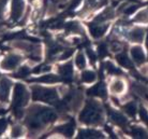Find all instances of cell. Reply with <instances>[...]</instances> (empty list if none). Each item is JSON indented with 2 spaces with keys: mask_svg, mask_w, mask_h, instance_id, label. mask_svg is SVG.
<instances>
[{
  "mask_svg": "<svg viewBox=\"0 0 148 139\" xmlns=\"http://www.w3.org/2000/svg\"><path fill=\"white\" fill-rule=\"evenodd\" d=\"M23 134H24V128L22 126L16 125V126H14V127L12 128V133H11L12 137H21Z\"/></svg>",
  "mask_w": 148,
  "mask_h": 139,
  "instance_id": "obj_27",
  "label": "cell"
},
{
  "mask_svg": "<svg viewBox=\"0 0 148 139\" xmlns=\"http://www.w3.org/2000/svg\"><path fill=\"white\" fill-rule=\"evenodd\" d=\"M5 4H7V0H0V17H1L2 14H3Z\"/></svg>",
  "mask_w": 148,
  "mask_h": 139,
  "instance_id": "obj_33",
  "label": "cell"
},
{
  "mask_svg": "<svg viewBox=\"0 0 148 139\" xmlns=\"http://www.w3.org/2000/svg\"><path fill=\"white\" fill-rule=\"evenodd\" d=\"M110 115H111V120L114 122L115 124L119 125V126H121V127H123V126H126V125L128 124L127 119L122 115L121 113L112 110L111 112H110Z\"/></svg>",
  "mask_w": 148,
  "mask_h": 139,
  "instance_id": "obj_10",
  "label": "cell"
},
{
  "mask_svg": "<svg viewBox=\"0 0 148 139\" xmlns=\"http://www.w3.org/2000/svg\"><path fill=\"white\" fill-rule=\"evenodd\" d=\"M125 110L126 112L129 114L130 117H134L136 114V105L134 102H128L126 106H125Z\"/></svg>",
  "mask_w": 148,
  "mask_h": 139,
  "instance_id": "obj_23",
  "label": "cell"
},
{
  "mask_svg": "<svg viewBox=\"0 0 148 139\" xmlns=\"http://www.w3.org/2000/svg\"><path fill=\"white\" fill-rule=\"evenodd\" d=\"M82 122L89 123V124H97L102 121V111H101L100 105L96 102H88L86 108L83 110L79 117Z\"/></svg>",
  "mask_w": 148,
  "mask_h": 139,
  "instance_id": "obj_1",
  "label": "cell"
},
{
  "mask_svg": "<svg viewBox=\"0 0 148 139\" xmlns=\"http://www.w3.org/2000/svg\"><path fill=\"white\" fill-rule=\"evenodd\" d=\"M60 133H62L63 135L68 136V137H70V136L73 135L74 133V128L71 126L70 124H67V125H63V126H60V128L58 129Z\"/></svg>",
  "mask_w": 148,
  "mask_h": 139,
  "instance_id": "obj_24",
  "label": "cell"
},
{
  "mask_svg": "<svg viewBox=\"0 0 148 139\" xmlns=\"http://www.w3.org/2000/svg\"><path fill=\"white\" fill-rule=\"evenodd\" d=\"M7 127V121L4 119H0V134L4 132V129Z\"/></svg>",
  "mask_w": 148,
  "mask_h": 139,
  "instance_id": "obj_32",
  "label": "cell"
},
{
  "mask_svg": "<svg viewBox=\"0 0 148 139\" xmlns=\"http://www.w3.org/2000/svg\"><path fill=\"white\" fill-rule=\"evenodd\" d=\"M134 21L137 23H148V10L138 12L136 16L134 17Z\"/></svg>",
  "mask_w": 148,
  "mask_h": 139,
  "instance_id": "obj_20",
  "label": "cell"
},
{
  "mask_svg": "<svg viewBox=\"0 0 148 139\" xmlns=\"http://www.w3.org/2000/svg\"><path fill=\"white\" fill-rule=\"evenodd\" d=\"M79 138H101L102 134L95 129H83L78 134Z\"/></svg>",
  "mask_w": 148,
  "mask_h": 139,
  "instance_id": "obj_12",
  "label": "cell"
},
{
  "mask_svg": "<svg viewBox=\"0 0 148 139\" xmlns=\"http://www.w3.org/2000/svg\"><path fill=\"white\" fill-rule=\"evenodd\" d=\"M145 37V30L142 28H134L129 33L128 38L133 42H142Z\"/></svg>",
  "mask_w": 148,
  "mask_h": 139,
  "instance_id": "obj_9",
  "label": "cell"
},
{
  "mask_svg": "<svg viewBox=\"0 0 148 139\" xmlns=\"http://www.w3.org/2000/svg\"><path fill=\"white\" fill-rule=\"evenodd\" d=\"M75 64L78 68H84L86 65V58L83 53H78L75 57Z\"/></svg>",
  "mask_w": 148,
  "mask_h": 139,
  "instance_id": "obj_25",
  "label": "cell"
},
{
  "mask_svg": "<svg viewBox=\"0 0 148 139\" xmlns=\"http://www.w3.org/2000/svg\"><path fill=\"white\" fill-rule=\"evenodd\" d=\"M146 45H147V49H148V35H147V38H146Z\"/></svg>",
  "mask_w": 148,
  "mask_h": 139,
  "instance_id": "obj_35",
  "label": "cell"
},
{
  "mask_svg": "<svg viewBox=\"0 0 148 139\" xmlns=\"http://www.w3.org/2000/svg\"><path fill=\"white\" fill-rule=\"evenodd\" d=\"M111 90L115 94H121L122 92L125 91V83H123V81L120 79L114 80V81L112 82Z\"/></svg>",
  "mask_w": 148,
  "mask_h": 139,
  "instance_id": "obj_14",
  "label": "cell"
},
{
  "mask_svg": "<svg viewBox=\"0 0 148 139\" xmlns=\"http://www.w3.org/2000/svg\"><path fill=\"white\" fill-rule=\"evenodd\" d=\"M98 51H99V54H100V56H105L106 54H108V49H106V46L104 44H100L99 45V48H98Z\"/></svg>",
  "mask_w": 148,
  "mask_h": 139,
  "instance_id": "obj_30",
  "label": "cell"
},
{
  "mask_svg": "<svg viewBox=\"0 0 148 139\" xmlns=\"http://www.w3.org/2000/svg\"><path fill=\"white\" fill-rule=\"evenodd\" d=\"M133 91L136 92V94L140 95V96H145V95L147 94V89H146V86H145L144 84H140V83L134 84Z\"/></svg>",
  "mask_w": 148,
  "mask_h": 139,
  "instance_id": "obj_22",
  "label": "cell"
},
{
  "mask_svg": "<svg viewBox=\"0 0 148 139\" xmlns=\"http://www.w3.org/2000/svg\"><path fill=\"white\" fill-rule=\"evenodd\" d=\"M25 11V1L24 0H12L11 15L14 21H18Z\"/></svg>",
  "mask_w": 148,
  "mask_h": 139,
  "instance_id": "obj_4",
  "label": "cell"
},
{
  "mask_svg": "<svg viewBox=\"0 0 148 139\" xmlns=\"http://www.w3.org/2000/svg\"><path fill=\"white\" fill-rule=\"evenodd\" d=\"M58 71L61 75V77L68 79V78H71L73 75V68H72V65L69 63V64H64L62 66H60Z\"/></svg>",
  "mask_w": 148,
  "mask_h": 139,
  "instance_id": "obj_13",
  "label": "cell"
},
{
  "mask_svg": "<svg viewBox=\"0 0 148 139\" xmlns=\"http://www.w3.org/2000/svg\"><path fill=\"white\" fill-rule=\"evenodd\" d=\"M21 59L22 58L18 55H14V54L9 55L1 62V68L4 70H13L18 66Z\"/></svg>",
  "mask_w": 148,
  "mask_h": 139,
  "instance_id": "obj_5",
  "label": "cell"
},
{
  "mask_svg": "<svg viewBox=\"0 0 148 139\" xmlns=\"http://www.w3.org/2000/svg\"><path fill=\"white\" fill-rule=\"evenodd\" d=\"M105 69L108 70V73H111V75H119L120 73V70H119L117 67H115L114 65L112 64V63H110V62H108V63H105Z\"/></svg>",
  "mask_w": 148,
  "mask_h": 139,
  "instance_id": "obj_26",
  "label": "cell"
},
{
  "mask_svg": "<svg viewBox=\"0 0 148 139\" xmlns=\"http://www.w3.org/2000/svg\"><path fill=\"white\" fill-rule=\"evenodd\" d=\"M72 54H73V50H71V49L66 50V51L62 53V55L60 56V59H66V58H68V57H70Z\"/></svg>",
  "mask_w": 148,
  "mask_h": 139,
  "instance_id": "obj_31",
  "label": "cell"
},
{
  "mask_svg": "<svg viewBox=\"0 0 148 139\" xmlns=\"http://www.w3.org/2000/svg\"><path fill=\"white\" fill-rule=\"evenodd\" d=\"M82 104H83V95L81 93H76L73 96V98L71 99V108L74 111H76L82 106Z\"/></svg>",
  "mask_w": 148,
  "mask_h": 139,
  "instance_id": "obj_16",
  "label": "cell"
},
{
  "mask_svg": "<svg viewBox=\"0 0 148 139\" xmlns=\"http://www.w3.org/2000/svg\"><path fill=\"white\" fill-rule=\"evenodd\" d=\"M10 87H11V82L9 80L5 78L1 79V81H0V100L2 102L8 100Z\"/></svg>",
  "mask_w": 148,
  "mask_h": 139,
  "instance_id": "obj_6",
  "label": "cell"
},
{
  "mask_svg": "<svg viewBox=\"0 0 148 139\" xmlns=\"http://www.w3.org/2000/svg\"><path fill=\"white\" fill-rule=\"evenodd\" d=\"M140 115H141V119L144 121V123L148 126V112L147 110L141 107V109H140Z\"/></svg>",
  "mask_w": 148,
  "mask_h": 139,
  "instance_id": "obj_28",
  "label": "cell"
},
{
  "mask_svg": "<svg viewBox=\"0 0 148 139\" xmlns=\"http://www.w3.org/2000/svg\"><path fill=\"white\" fill-rule=\"evenodd\" d=\"M97 75L96 73L91 70H86L82 73V81L85 83H92L96 80Z\"/></svg>",
  "mask_w": 148,
  "mask_h": 139,
  "instance_id": "obj_18",
  "label": "cell"
},
{
  "mask_svg": "<svg viewBox=\"0 0 148 139\" xmlns=\"http://www.w3.org/2000/svg\"><path fill=\"white\" fill-rule=\"evenodd\" d=\"M117 62H118V64L121 67L132 68V63H131L130 58L127 56L126 54H119V55H117Z\"/></svg>",
  "mask_w": 148,
  "mask_h": 139,
  "instance_id": "obj_17",
  "label": "cell"
},
{
  "mask_svg": "<svg viewBox=\"0 0 148 139\" xmlns=\"http://www.w3.org/2000/svg\"><path fill=\"white\" fill-rule=\"evenodd\" d=\"M29 99V94L28 91L21 83L16 84L14 91V106L16 108H22L23 106H25L28 102Z\"/></svg>",
  "mask_w": 148,
  "mask_h": 139,
  "instance_id": "obj_3",
  "label": "cell"
},
{
  "mask_svg": "<svg viewBox=\"0 0 148 139\" xmlns=\"http://www.w3.org/2000/svg\"><path fill=\"white\" fill-rule=\"evenodd\" d=\"M89 94L99 96L101 98H105V96H106V89H105L104 83H99V84L95 85L92 89L89 90Z\"/></svg>",
  "mask_w": 148,
  "mask_h": 139,
  "instance_id": "obj_11",
  "label": "cell"
},
{
  "mask_svg": "<svg viewBox=\"0 0 148 139\" xmlns=\"http://www.w3.org/2000/svg\"><path fill=\"white\" fill-rule=\"evenodd\" d=\"M114 17V11H113V9L111 8H108V9H105L102 13H101L99 16H97L96 21L97 22H105V21H108V19H111Z\"/></svg>",
  "mask_w": 148,
  "mask_h": 139,
  "instance_id": "obj_15",
  "label": "cell"
},
{
  "mask_svg": "<svg viewBox=\"0 0 148 139\" xmlns=\"http://www.w3.org/2000/svg\"><path fill=\"white\" fill-rule=\"evenodd\" d=\"M29 68L28 67H22L17 72V77H26L29 73Z\"/></svg>",
  "mask_w": 148,
  "mask_h": 139,
  "instance_id": "obj_29",
  "label": "cell"
},
{
  "mask_svg": "<svg viewBox=\"0 0 148 139\" xmlns=\"http://www.w3.org/2000/svg\"><path fill=\"white\" fill-rule=\"evenodd\" d=\"M131 55L133 57L134 62L138 65L143 64L145 62V59H146V58H145L144 51H143L142 48H140V46H134V48H132V49H131Z\"/></svg>",
  "mask_w": 148,
  "mask_h": 139,
  "instance_id": "obj_8",
  "label": "cell"
},
{
  "mask_svg": "<svg viewBox=\"0 0 148 139\" xmlns=\"http://www.w3.org/2000/svg\"><path fill=\"white\" fill-rule=\"evenodd\" d=\"M132 135L136 138H148L147 133L145 132L143 128L141 127H133L132 128Z\"/></svg>",
  "mask_w": 148,
  "mask_h": 139,
  "instance_id": "obj_21",
  "label": "cell"
},
{
  "mask_svg": "<svg viewBox=\"0 0 148 139\" xmlns=\"http://www.w3.org/2000/svg\"><path fill=\"white\" fill-rule=\"evenodd\" d=\"M87 55H88V57L90 58V60H91L92 63L95 62V60H96V55H95V54H93V53L91 52L90 50H88V51H87Z\"/></svg>",
  "mask_w": 148,
  "mask_h": 139,
  "instance_id": "obj_34",
  "label": "cell"
},
{
  "mask_svg": "<svg viewBox=\"0 0 148 139\" xmlns=\"http://www.w3.org/2000/svg\"><path fill=\"white\" fill-rule=\"evenodd\" d=\"M108 27V26L105 24H92V25L89 26V30L92 35V37L98 39V38H101L106 33Z\"/></svg>",
  "mask_w": 148,
  "mask_h": 139,
  "instance_id": "obj_7",
  "label": "cell"
},
{
  "mask_svg": "<svg viewBox=\"0 0 148 139\" xmlns=\"http://www.w3.org/2000/svg\"><path fill=\"white\" fill-rule=\"evenodd\" d=\"M32 95L36 100H42V102H54L57 98V94L53 89L40 86H36L32 89Z\"/></svg>",
  "mask_w": 148,
  "mask_h": 139,
  "instance_id": "obj_2",
  "label": "cell"
},
{
  "mask_svg": "<svg viewBox=\"0 0 148 139\" xmlns=\"http://www.w3.org/2000/svg\"><path fill=\"white\" fill-rule=\"evenodd\" d=\"M34 81L42 82V83H54L58 81V78L55 75H45L40 77V78H38V79H34Z\"/></svg>",
  "mask_w": 148,
  "mask_h": 139,
  "instance_id": "obj_19",
  "label": "cell"
}]
</instances>
